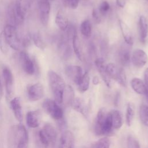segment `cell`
<instances>
[{
	"label": "cell",
	"instance_id": "obj_24",
	"mask_svg": "<svg viewBox=\"0 0 148 148\" xmlns=\"http://www.w3.org/2000/svg\"><path fill=\"white\" fill-rule=\"evenodd\" d=\"M105 71L106 74L110 79H113L117 82L119 76L120 69H119L115 64L113 63H109L106 65Z\"/></svg>",
	"mask_w": 148,
	"mask_h": 148
},
{
	"label": "cell",
	"instance_id": "obj_11",
	"mask_svg": "<svg viewBox=\"0 0 148 148\" xmlns=\"http://www.w3.org/2000/svg\"><path fill=\"white\" fill-rule=\"evenodd\" d=\"M64 71L67 77L78 85L83 75L82 68L78 65H67L65 66Z\"/></svg>",
	"mask_w": 148,
	"mask_h": 148
},
{
	"label": "cell",
	"instance_id": "obj_29",
	"mask_svg": "<svg viewBox=\"0 0 148 148\" xmlns=\"http://www.w3.org/2000/svg\"><path fill=\"white\" fill-rule=\"evenodd\" d=\"M31 39L34 45L41 50H43L46 47V44L39 32H35L32 34Z\"/></svg>",
	"mask_w": 148,
	"mask_h": 148
},
{
	"label": "cell",
	"instance_id": "obj_14",
	"mask_svg": "<svg viewBox=\"0 0 148 148\" xmlns=\"http://www.w3.org/2000/svg\"><path fill=\"white\" fill-rule=\"evenodd\" d=\"M108 113L104 108L100 109L97 113L95 123V132L97 135H103V128Z\"/></svg>",
	"mask_w": 148,
	"mask_h": 148
},
{
	"label": "cell",
	"instance_id": "obj_32",
	"mask_svg": "<svg viewBox=\"0 0 148 148\" xmlns=\"http://www.w3.org/2000/svg\"><path fill=\"white\" fill-rule=\"evenodd\" d=\"M134 116V108L132 103H128L126 110V123L128 126H130Z\"/></svg>",
	"mask_w": 148,
	"mask_h": 148
},
{
	"label": "cell",
	"instance_id": "obj_26",
	"mask_svg": "<svg viewBox=\"0 0 148 148\" xmlns=\"http://www.w3.org/2000/svg\"><path fill=\"white\" fill-rule=\"evenodd\" d=\"M72 46L74 52L77 56V57L80 60H82L83 59V51L81 47L80 42L78 36L76 35L73 36L72 39Z\"/></svg>",
	"mask_w": 148,
	"mask_h": 148
},
{
	"label": "cell",
	"instance_id": "obj_18",
	"mask_svg": "<svg viewBox=\"0 0 148 148\" xmlns=\"http://www.w3.org/2000/svg\"><path fill=\"white\" fill-rule=\"evenodd\" d=\"M138 30L140 41L145 42L148 36V20L144 16H140L139 17Z\"/></svg>",
	"mask_w": 148,
	"mask_h": 148
},
{
	"label": "cell",
	"instance_id": "obj_13",
	"mask_svg": "<svg viewBox=\"0 0 148 148\" xmlns=\"http://www.w3.org/2000/svg\"><path fill=\"white\" fill-rule=\"evenodd\" d=\"M41 113L39 110L29 111L26 115L27 125L32 128L38 127L40 123Z\"/></svg>",
	"mask_w": 148,
	"mask_h": 148
},
{
	"label": "cell",
	"instance_id": "obj_35",
	"mask_svg": "<svg viewBox=\"0 0 148 148\" xmlns=\"http://www.w3.org/2000/svg\"><path fill=\"white\" fill-rule=\"evenodd\" d=\"M110 140L108 138H103L95 142L94 148H109Z\"/></svg>",
	"mask_w": 148,
	"mask_h": 148
},
{
	"label": "cell",
	"instance_id": "obj_28",
	"mask_svg": "<svg viewBox=\"0 0 148 148\" xmlns=\"http://www.w3.org/2000/svg\"><path fill=\"white\" fill-rule=\"evenodd\" d=\"M80 32L86 38H89L91 34L92 27L90 21L88 20H84L80 24Z\"/></svg>",
	"mask_w": 148,
	"mask_h": 148
},
{
	"label": "cell",
	"instance_id": "obj_1",
	"mask_svg": "<svg viewBox=\"0 0 148 148\" xmlns=\"http://www.w3.org/2000/svg\"><path fill=\"white\" fill-rule=\"evenodd\" d=\"M49 85L57 103H62L63 94L65 88V83L63 79L56 72L50 70L47 73Z\"/></svg>",
	"mask_w": 148,
	"mask_h": 148
},
{
	"label": "cell",
	"instance_id": "obj_37",
	"mask_svg": "<svg viewBox=\"0 0 148 148\" xmlns=\"http://www.w3.org/2000/svg\"><path fill=\"white\" fill-rule=\"evenodd\" d=\"M127 148H140V145L135 138L129 136L127 138Z\"/></svg>",
	"mask_w": 148,
	"mask_h": 148
},
{
	"label": "cell",
	"instance_id": "obj_34",
	"mask_svg": "<svg viewBox=\"0 0 148 148\" xmlns=\"http://www.w3.org/2000/svg\"><path fill=\"white\" fill-rule=\"evenodd\" d=\"M112 128H113V125H112L111 114H110V112H109V113H108L107 114L105 124L103 125V135L109 133L112 131Z\"/></svg>",
	"mask_w": 148,
	"mask_h": 148
},
{
	"label": "cell",
	"instance_id": "obj_40",
	"mask_svg": "<svg viewBox=\"0 0 148 148\" xmlns=\"http://www.w3.org/2000/svg\"><path fill=\"white\" fill-rule=\"evenodd\" d=\"M144 80L146 90H148V68H147L144 72Z\"/></svg>",
	"mask_w": 148,
	"mask_h": 148
},
{
	"label": "cell",
	"instance_id": "obj_21",
	"mask_svg": "<svg viewBox=\"0 0 148 148\" xmlns=\"http://www.w3.org/2000/svg\"><path fill=\"white\" fill-rule=\"evenodd\" d=\"M55 23L61 31H65L68 27V18L62 10H59L56 16Z\"/></svg>",
	"mask_w": 148,
	"mask_h": 148
},
{
	"label": "cell",
	"instance_id": "obj_30",
	"mask_svg": "<svg viewBox=\"0 0 148 148\" xmlns=\"http://www.w3.org/2000/svg\"><path fill=\"white\" fill-rule=\"evenodd\" d=\"M131 53L128 49H122L119 53V60L120 63L123 65H127L131 60Z\"/></svg>",
	"mask_w": 148,
	"mask_h": 148
},
{
	"label": "cell",
	"instance_id": "obj_5",
	"mask_svg": "<svg viewBox=\"0 0 148 148\" xmlns=\"http://www.w3.org/2000/svg\"><path fill=\"white\" fill-rule=\"evenodd\" d=\"M44 110L54 120L61 121L63 117V111L61 108L54 100L46 99L42 104Z\"/></svg>",
	"mask_w": 148,
	"mask_h": 148
},
{
	"label": "cell",
	"instance_id": "obj_15",
	"mask_svg": "<svg viewBox=\"0 0 148 148\" xmlns=\"http://www.w3.org/2000/svg\"><path fill=\"white\" fill-rule=\"evenodd\" d=\"M10 106L11 109L15 116V118L18 121L23 120V112L21 101L20 97H14L10 102Z\"/></svg>",
	"mask_w": 148,
	"mask_h": 148
},
{
	"label": "cell",
	"instance_id": "obj_38",
	"mask_svg": "<svg viewBox=\"0 0 148 148\" xmlns=\"http://www.w3.org/2000/svg\"><path fill=\"white\" fill-rule=\"evenodd\" d=\"M119 83L121 86L123 87H126L127 86V78H126V75L123 69H120V72H119V76L118 80L117 82Z\"/></svg>",
	"mask_w": 148,
	"mask_h": 148
},
{
	"label": "cell",
	"instance_id": "obj_3",
	"mask_svg": "<svg viewBox=\"0 0 148 148\" xmlns=\"http://www.w3.org/2000/svg\"><path fill=\"white\" fill-rule=\"evenodd\" d=\"M19 59L21 68L26 74L32 76L38 72L36 60L31 57L27 52L21 50L19 54Z\"/></svg>",
	"mask_w": 148,
	"mask_h": 148
},
{
	"label": "cell",
	"instance_id": "obj_23",
	"mask_svg": "<svg viewBox=\"0 0 148 148\" xmlns=\"http://www.w3.org/2000/svg\"><path fill=\"white\" fill-rule=\"evenodd\" d=\"M131 86L135 92L139 94H145L146 86L145 83L139 78H133L131 81Z\"/></svg>",
	"mask_w": 148,
	"mask_h": 148
},
{
	"label": "cell",
	"instance_id": "obj_8",
	"mask_svg": "<svg viewBox=\"0 0 148 148\" xmlns=\"http://www.w3.org/2000/svg\"><path fill=\"white\" fill-rule=\"evenodd\" d=\"M15 134L17 140L16 148H28V135L25 127L21 124H18L16 128Z\"/></svg>",
	"mask_w": 148,
	"mask_h": 148
},
{
	"label": "cell",
	"instance_id": "obj_19",
	"mask_svg": "<svg viewBox=\"0 0 148 148\" xmlns=\"http://www.w3.org/2000/svg\"><path fill=\"white\" fill-rule=\"evenodd\" d=\"M119 25L125 43L128 45H132L134 43V39L130 27L121 20H119Z\"/></svg>",
	"mask_w": 148,
	"mask_h": 148
},
{
	"label": "cell",
	"instance_id": "obj_2",
	"mask_svg": "<svg viewBox=\"0 0 148 148\" xmlns=\"http://www.w3.org/2000/svg\"><path fill=\"white\" fill-rule=\"evenodd\" d=\"M3 32L9 47L15 50H20L23 47L22 39L19 37L15 26L9 24L6 25Z\"/></svg>",
	"mask_w": 148,
	"mask_h": 148
},
{
	"label": "cell",
	"instance_id": "obj_44",
	"mask_svg": "<svg viewBox=\"0 0 148 148\" xmlns=\"http://www.w3.org/2000/svg\"><path fill=\"white\" fill-rule=\"evenodd\" d=\"M2 95V88L1 86V80H0V98H1Z\"/></svg>",
	"mask_w": 148,
	"mask_h": 148
},
{
	"label": "cell",
	"instance_id": "obj_27",
	"mask_svg": "<svg viewBox=\"0 0 148 148\" xmlns=\"http://www.w3.org/2000/svg\"><path fill=\"white\" fill-rule=\"evenodd\" d=\"M90 85V75L88 72H85L83 73L82 78L79 83L78 90L81 92H84L86 91Z\"/></svg>",
	"mask_w": 148,
	"mask_h": 148
},
{
	"label": "cell",
	"instance_id": "obj_10",
	"mask_svg": "<svg viewBox=\"0 0 148 148\" xmlns=\"http://www.w3.org/2000/svg\"><path fill=\"white\" fill-rule=\"evenodd\" d=\"M14 5L17 23L19 24L23 21L28 12L29 7V0H16Z\"/></svg>",
	"mask_w": 148,
	"mask_h": 148
},
{
	"label": "cell",
	"instance_id": "obj_41",
	"mask_svg": "<svg viewBox=\"0 0 148 148\" xmlns=\"http://www.w3.org/2000/svg\"><path fill=\"white\" fill-rule=\"evenodd\" d=\"M126 1L125 0H116L117 5L121 8H123L125 5Z\"/></svg>",
	"mask_w": 148,
	"mask_h": 148
},
{
	"label": "cell",
	"instance_id": "obj_22",
	"mask_svg": "<svg viewBox=\"0 0 148 148\" xmlns=\"http://www.w3.org/2000/svg\"><path fill=\"white\" fill-rule=\"evenodd\" d=\"M75 99V93L73 88L70 85H66L62 103L66 106H71Z\"/></svg>",
	"mask_w": 148,
	"mask_h": 148
},
{
	"label": "cell",
	"instance_id": "obj_36",
	"mask_svg": "<svg viewBox=\"0 0 148 148\" xmlns=\"http://www.w3.org/2000/svg\"><path fill=\"white\" fill-rule=\"evenodd\" d=\"M110 9V5L106 1H102L99 6V12L102 15H105Z\"/></svg>",
	"mask_w": 148,
	"mask_h": 148
},
{
	"label": "cell",
	"instance_id": "obj_42",
	"mask_svg": "<svg viewBox=\"0 0 148 148\" xmlns=\"http://www.w3.org/2000/svg\"><path fill=\"white\" fill-rule=\"evenodd\" d=\"M92 83L94 85H97L99 84V79L98 78V77L97 76H94L92 78Z\"/></svg>",
	"mask_w": 148,
	"mask_h": 148
},
{
	"label": "cell",
	"instance_id": "obj_25",
	"mask_svg": "<svg viewBox=\"0 0 148 148\" xmlns=\"http://www.w3.org/2000/svg\"><path fill=\"white\" fill-rule=\"evenodd\" d=\"M113 128L114 129H119L123 124L121 115L119 111L114 110L110 112Z\"/></svg>",
	"mask_w": 148,
	"mask_h": 148
},
{
	"label": "cell",
	"instance_id": "obj_16",
	"mask_svg": "<svg viewBox=\"0 0 148 148\" xmlns=\"http://www.w3.org/2000/svg\"><path fill=\"white\" fill-rule=\"evenodd\" d=\"M95 64L97 66V68L101 75V77L103 81L105 82L106 85L108 87H111V79L106 74L105 71L106 65L105 63V61L102 58H99L96 59L95 61Z\"/></svg>",
	"mask_w": 148,
	"mask_h": 148
},
{
	"label": "cell",
	"instance_id": "obj_7",
	"mask_svg": "<svg viewBox=\"0 0 148 148\" xmlns=\"http://www.w3.org/2000/svg\"><path fill=\"white\" fill-rule=\"evenodd\" d=\"M2 76L5 86L6 97L10 98L14 92V77L11 70L8 67H4L2 70Z\"/></svg>",
	"mask_w": 148,
	"mask_h": 148
},
{
	"label": "cell",
	"instance_id": "obj_9",
	"mask_svg": "<svg viewBox=\"0 0 148 148\" xmlns=\"http://www.w3.org/2000/svg\"><path fill=\"white\" fill-rule=\"evenodd\" d=\"M50 3L49 0H39L38 2V11L39 19L41 23L46 26L49 23L50 13Z\"/></svg>",
	"mask_w": 148,
	"mask_h": 148
},
{
	"label": "cell",
	"instance_id": "obj_31",
	"mask_svg": "<svg viewBox=\"0 0 148 148\" xmlns=\"http://www.w3.org/2000/svg\"><path fill=\"white\" fill-rule=\"evenodd\" d=\"M139 116L142 123L148 126V105H142L139 109Z\"/></svg>",
	"mask_w": 148,
	"mask_h": 148
},
{
	"label": "cell",
	"instance_id": "obj_4",
	"mask_svg": "<svg viewBox=\"0 0 148 148\" xmlns=\"http://www.w3.org/2000/svg\"><path fill=\"white\" fill-rule=\"evenodd\" d=\"M57 131L55 128L50 124H46L39 132V139L40 143L45 147L54 143L57 138Z\"/></svg>",
	"mask_w": 148,
	"mask_h": 148
},
{
	"label": "cell",
	"instance_id": "obj_12",
	"mask_svg": "<svg viewBox=\"0 0 148 148\" xmlns=\"http://www.w3.org/2000/svg\"><path fill=\"white\" fill-rule=\"evenodd\" d=\"M131 59L135 66L137 68H142L147 64L148 61V56L143 50L138 49L134 51Z\"/></svg>",
	"mask_w": 148,
	"mask_h": 148
},
{
	"label": "cell",
	"instance_id": "obj_33",
	"mask_svg": "<svg viewBox=\"0 0 148 148\" xmlns=\"http://www.w3.org/2000/svg\"><path fill=\"white\" fill-rule=\"evenodd\" d=\"M9 46L2 31L0 33V50L2 53L6 54L9 51Z\"/></svg>",
	"mask_w": 148,
	"mask_h": 148
},
{
	"label": "cell",
	"instance_id": "obj_17",
	"mask_svg": "<svg viewBox=\"0 0 148 148\" xmlns=\"http://www.w3.org/2000/svg\"><path fill=\"white\" fill-rule=\"evenodd\" d=\"M74 136L69 131H64L60 138L59 148H73Z\"/></svg>",
	"mask_w": 148,
	"mask_h": 148
},
{
	"label": "cell",
	"instance_id": "obj_43",
	"mask_svg": "<svg viewBox=\"0 0 148 148\" xmlns=\"http://www.w3.org/2000/svg\"><path fill=\"white\" fill-rule=\"evenodd\" d=\"M69 1L70 0H62L64 5L66 6H69Z\"/></svg>",
	"mask_w": 148,
	"mask_h": 148
},
{
	"label": "cell",
	"instance_id": "obj_6",
	"mask_svg": "<svg viewBox=\"0 0 148 148\" xmlns=\"http://www.w3.org/2000/svg\"><path fill=\"white\" fill-rule=\"evenodd\" d=\"M26 92L27 98L30 101H37L44 96V87L40 83L32 84L27 87Z\"/></svg>",
	"mask_w": 148,
	"mask_h": 148
},
{
	"label": "cell",
	"instance_id": "obj_39",
	"mask_svg": "<svg viewBox=\"0 0 148 148\" xmlns=\"http://www.w3.org/2000/svg\"><path fill=\"white\" fill-rule=\"evenodd\" d=\"M92 15V17H93V18H94V21L97 23H99L100 21H101V18H100V16H99L98 13L97 12V11L95 9H93Z\"/></svg>",
	"mask_w": 148,
	"mask_h": 148
},
{
	"label": "cell",
	"instance_id": "obj_20",
	"mask_svg": "<svg viewBox=\"0 0 148 148\" xmlns=\"http://www.w3.org/2000/svg\"><path fill=\"white\" fill-rule=\"evenodd\" d=\"M71 106L72 108L83 114L85 117H87L88 116V110L83 99L80 98H76L74 99Z\"/></svg>",
	"mask_w": 148,
	"mask_h": 148
}]
</instances>
